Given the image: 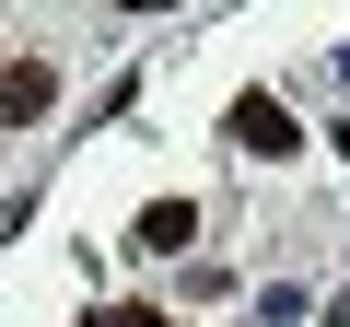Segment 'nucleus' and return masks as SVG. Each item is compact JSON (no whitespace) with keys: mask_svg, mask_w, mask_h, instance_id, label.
Segmentation results:
<instances>
[{"mask_svg":"<svg viewBox=\"0 0 350 327\" xmlns=\"http://www.w3.org/2000/svg\"><path fill=\"white\" fill-rule=\"evenodd\" d=\"M222 140H234V152H257V164H280V152H292L304 129H292V105H280V94H234V117H222Z\"/></svg>","mask_w":350,"mask_h":327,"instance_id":"nucleus-1","label":"nucleus"},{"mask_svg":"<svg viewBox=\"0 0 350 327\" xmlns=\"http://www.w3.org/2000/svg\"><path fill=\"white\" fill-rule=\"evenodd\" d=\"M47 105H59V70L47 59H12V70H0V129H36Z\"/></svg>","mask_w":350,"mask_h":327,"instance_id":"nucleus-2","label":"nucleus"},{"mask_svg":"<svg viewBox=\"0 0 350 327\" xmlns=\"http://www.w3.org/2000/svg\"><path fill=\"white\" fill-rule=\"evenodd\" d=\"M187 234H199V211H187V199H152V211H140V246H152V257H175Z\"/></svg>","mask_w":350,"mask_h":327,"instance_id":"nucleus-3","label":"nucleus"},{"mask_svg":"<svg viewBox=\"0 0 350 327\" xmlns=\"http://www.w3.org/2000/svg\"><path fill=\"white\" fill-rule=\"evenodd\" d=\"M117 12H175V0H117Z\"/></svg>","mask_w":350,"mask_h":327,"instance_id":"nucleus-5","label":"nucleus"},{"mask_svg":"<svg viewBox=\"0 0 350 327\" xmlns=\"http://www.w3.org/2000/svg\"><path fill=\"white\" fill-rule=\"evenodd\" d=\"M94 327H163V315H140V304H117V315H94Z\"/></svg>","mask_w":350,"mask_h":327,"instance_id":"nucleus-4","label":"nucleus"},{"mask_svg":"<svg viewBox=\"0 0 350 327\" xmlns=\"http://www.w3.org/2000/svg\"><path fill=\"white\" fill-rule=\"evenodd\" d=\"M327 327H350V292H338V304H327Z\"/></svg>","mask_w":350,"mask_h":327,"instance_id":"nucleus-6","label":"nucleus"}]
</instances>
